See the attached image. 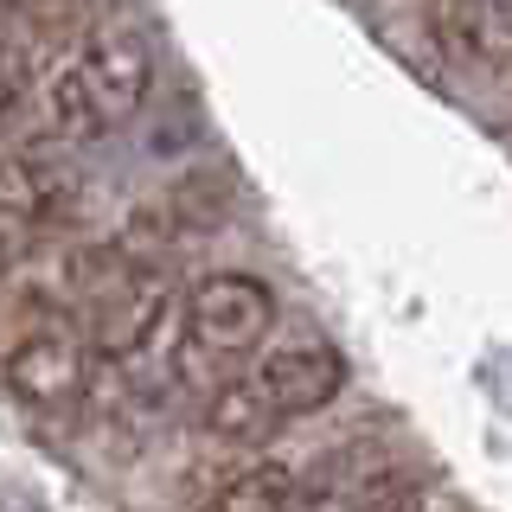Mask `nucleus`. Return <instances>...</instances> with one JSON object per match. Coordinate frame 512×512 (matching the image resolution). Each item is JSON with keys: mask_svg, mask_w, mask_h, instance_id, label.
<instances>
[{"mask_svg": "<svg viewBox=\"0 0 512 512\" xmlns=\"http://www.w3.org/2000/svg\"><path fill=\"white\" fill-rule=\"evenodd\" d=\"M436 39L461 58L512 45V0H436Z\"/></svg>", "mask_w": 512, "mask_h": 512, "instance_id": "423d86ee", "label": "nucleus"}, {"mask_svg": "<svg viewBox=\"0 0 512 512\" xmlns=\"http://www.w3.org/2000/svg\"><path fill=\"white\" fill-rule=\"evenodd\" d=\"M340 391H346L340 346H327V340H288L276 352H263L250 372H237L212 404H205V429H212L218 442L250 448V442H269L288 423H301V416L327 410Z\"/></svg>", "mask_w": 512, "mask_h": 512, "instance_id": "f03ea898", "label": "nucleus"}, {"mask_svg": "<svg viewBox=\"0 0 512 512\" xmlns=\"http://www.w3.org/2000/svg\"><path fill=\"white\" fill-rule=\"evenodd\" d=\"M269 320H276V295H269V282L244 276V269L199 276L180 295V327H186L192 352H205V359H244V352H256Z\"/></svg>", "mask_w": 512, "mask_h": 512, "instance_id": "39448f33", "label": "nucleus"}, {"mask_svg": "<svg viewBox=\"0 0 512 512\" xmlns=\"http://www.w3.org/2000/svg\"><path fill=\"white\" fill-rule=\"evenodd\" d=\"M301 493L308 487H301L288 468H250V474H237L231 487H218L199 512H295Z\"/></svg>", "mask_w": 512, "mask_h": 512, "instance_id": "6e6552de", "label": "nucleus"}, {"mask_svg": "<svg viewBox=\"0 0 512 512\" xmlns=\"http://www.w3.org/2000/svg\"><path fill=\"white\" fill-rule=\"evenodd\" d=\"M154 90V39L135 20L84 26L39 77V135L58 148L103 141L141 116Z\"/></svg>", "mask_w": 512, "mask_h": 512, "instance_id": "f257e3e1", "label": "nucleus"}, {"mask_svg": "<svg viewBox=\"0 0 512 512\" xmlns=\"http://www.w3.org/2000/svg\"><path fill=\"white\" fill-rule=\"evenodd\" d=\"M96 372H103V365H96V352L77 327H32L26 340L7 352V365H0L13 404L45 416V423H71V416L90 404Z\"/></svg>", "mask_w": 512, "mask_h": 512, "instance_id": "20e7f679", "label": "nucleus"}, {"mask_svg": "<svg viewBox=\"0 0 512 512\" xmlns=\"http://www.w3.org/2000/svg\"><path fill=\"white\" fill-rule=\"evenodd\" d=\"M295 512H423V487L410 474H359L346 487H308Z\"/></svg>", "mask_w": 512, "mask_h": 512, "instance_id": "0eeeda50", "label": "nucleus"}, {"mask_svg": "<svg viewBox=\"0 0 512 512\" xmlns=\"http://www.w3.org/2000/svg\"><path fill=\"white\" fill-rule=\"evenodd\" d=\"M32 250H39V231H32L20 212H7V205H0V282H7Z\"/></svg>", "mask_w": 512, "mask_h": 512, "instance_id": "1a4fd4ad", "label": "nucleus"}, {"mask_svg": "<svg viewBox=\"0 0 512 512\" xmlns=\"http://www.w3.org/2000/svg\"><path fill=\"white\" fill-rule=\"evenodd\" d=\"M84 340L96 352V365H109L122 378H167L180 365V346H186L180 288L160 276V269H128L90 308Z\"/></svg>", "mask_w": 512, "mask_h": 512, "instance_id": "7ed1b4c3", "label": "nucleus"}, {"mask_svg": "<svg viewBox=\"0 0 512 512\" xmlns=\"http://www.w3.org/2000/svg\"><path fill=\"white\" fill-rule=\"evenodd\" d=\"M26 84H32V64H26V52H20L13 39H0V116H7V109L26 96Z\"/></svg>", "mask_w": 512, "mask_h": 512, "instance_id": "9d476101", "label": "nucleus"}]
</instances>
